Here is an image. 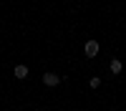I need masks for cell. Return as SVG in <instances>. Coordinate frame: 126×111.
Wrapping results in <instances>:
<instances>
[{
	"label": "cell",
	"instance_id": "cell-4",
	"mask_svg": "<svg viewBox=\"0 0 126 111\" xmlns=\"http://www.w3.org/2000/svg\"><path fill=\"white\" fill-rule=\"evenodd\" d=\"M109 71H111V73H113V76H119V73H121V71H124V66H121V61H119V58H113V61H111V63H109Z\"/></svg>",
	"mask_w": 126,
	"mask_h": 111
},
{
	"label": "cell",
	"instance_id": "cell-3",
	"mask_svg": "<svg viewBox=\"0 0 126 111\" xmlns=\"http://www.w3.org/2000/svg\"><path fill=\"white\" fill-rule=\"evenodd\" d=\"M28 73H30V68H28L25 63H18V66L13 68V76H15V78H20V81L28 78Z\"/></svg>",
	"mask_w": 126,
	"mask_h": 111
},
{
	"label": "cell",
	"instance_id": "cell-5",
	"mask_svg": "<svg viewBox=\"0 0 126 111\" xmlns=\"http://www.w3.org/2000/svg\"><path fill=\"white\" fill-rule=\"evenodd\" d=\"M88 86H91V88H98V86H101V78H98V76H93V78L88 81Z\"/></svg>",
	"mask_w": 126,
	"mask_h": 111
},
{
	"label": "cell",
	"instance_id": "cell-2",
	"mask_svg": "<svg viewBox=\"0 0 126 111\" xmlns=\"http://www.w3.org/2000/svg\"><path fill=\"white\" fill-rule=\"evenodd\" d=\"M43 83H46L48 88H53V86H58V83H61V76H58V73H53V71H46V73H43Z\"/></svg>",
	"mask_w": 126,
	"mask_h": 111
},
{
	"label": "cell",
	"instance_id": "cell-1",
	"mask_svg": "<svg viewBox=\"0 0 126 111\" xmlns=\"http://www.w3.org/2000/svg\"><path fill=\"white\" fill-rule=\"evenodd\" d=\"M98 50H101L98 40H86V46H83V53H86V58H96Z\"/></svg>",
	"mask_w": 126,
	"mask_h": 111
}]
</instances>
